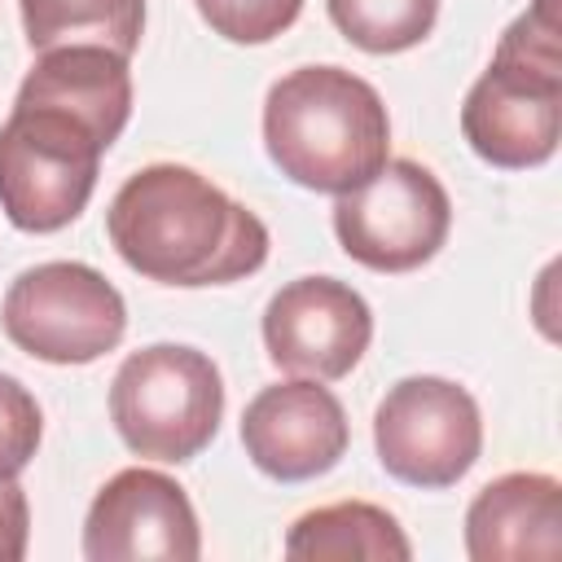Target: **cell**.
<instances>
[{
    "instance_id": "obj_3",
    "label": "cell",
    "mask_w": 562,
    "mask_h": 562,
    "mask_svg": "<svg viewBox=\"0 0 562 562\" xmlns=\"http://www.w3.org/2000/svg\"><path fill=\"white\" fill-rule=\"evenodd\" d=\"M470 149L505 171H527L553 158L562 136V48L553 4L536 0L514 18L461 105Z\"/></svg>"
},
{
    "instance_id": "obj_5",
    "label": "cell",
    "mask_w": 562,
    "mask_h": 562,
    "mask_svg": "<svg viewBox=\"0 0 562 562\" xmlns=\"http://www.w3.org/2000/svg\"><path fill=\"white\" fill-rule=\"evenodd\" d=\"M224 382L206 351L154 342L132 351L110 382V422L119 439L149 461H193L220 430Z\"/></svg>"
},
{
    "instance_id": "obj_13",
    "label": "cell",
    "mask_w": 562,
    "mask_h": 562,
    "mask_svg": "<svg viewBox=\"0 0 562 562\" xmlns=\"http://www.w3.org/2000/svg\"><path fill=\"white\" fill-rule=\"evenodd\" d=\"M285 558L294 562H408L413 544L404 536V527L395 522V514H386L382 505L369 501H338V505H321L307 509L303 518H294L290 536H285Z\"/></svg>"
},
{
    "instance_id": "obj_10",
    "label": "cell",
    "mask_w": 562,
    "mask_h": 562,
    "mask_svg": "<svg viewBox=\"0 0 562 562\" xmlns=\"http://www.w3.org/2000/svg\"><path fill=\"white\" fill-rule=\"evenodd\" d=\"M202 553L198 514L176 479L127 465L101 483L83 518L88 562H193Z\"/></svg>"
},
{
    "instance_id": "obj_7",
    "label": "cell",
    "mask_w": 562,
    "mask_h": 562,
    "mask_svg": "<svg viewBox=\"0 0 562 562\" xmlns=\"http://www.w3.org/2000/svg\"><path fill=\"white\" fill-rule=\"evenodd\" d=\"M448 189L413 158H386L364 184L334 202V233L342 250L373 272H413L430 263L448 241Z\"/></svg>"
},
{
    "instance_id": "obj_15",
    "label": "cell",
    "mask_w": 562,
    "mask_h": 562,
    "mask_svg": "<svg viewBox=\"0 0 562 562\" xmlns=\"http://www.w3.org/2000/svg\"><path fill=\"white\" fill-rule=\"evenodd\" d=\"M334 26L364 53H404L435 31L439 0H325Z\"/></svg>"
},
{
    "instance_id": "obj_8",
    "label": "cell",
    "mask_w": 562,
    "mask_h": 562,
    "mask_svg": "<svg viewBox=\"0 0 562 562\" xmlns=\"http://www.w3.org/2000/svg\"><path fill=\"white\" fill-rule=\"evenodd\" d=\"M373 448L391 479L408 487H452L483 452L479 404L448 378H404L373 413Z\"/></svg>"
},
{
    "instance_id": "obj_2",
    "label": "cell",
    "mask_w": 562,
    "mask_h": 562,
    "mask_svg": "<svg viewBox=\"0 0 562 562\" xmlns=\"http://www.w3.org/2000/svg\"><path fill=\"white\" fill-rule=\"evenodd\" d=\"M263 145L312 193H347L391 158V119L373 83L342 66H299L268 88Z\"/></svg>"
},
{
    "instance_id": "obj_17",
    "label": "cell",
    "mask_w": 562,
    "mask_h": 562,
    "mask_svg": "<svg viewBox=\"0 0 562 562\" xmlns=\"http://www.w3.org/2000/svg\"><path fill=\"white\" fill-rule=\"evenodd\" d=\"M40 435H44V413L35 395L18 378L0 373V483L18 479L31 465Z\"/></svg>"
},
{
    "instance_id": "obj_9",
    "label": "cell",
    "mask_w": 562,
    "mask_h": 562,
    "mask_svg": "<svg viewBox=\"0 0 562 562\" xmlns=\"http://www.w3.org/2000/svg\"><path fill=\"white\" fill-rule=\"evenodd\" d=\"M373 338V312L338 277H299L285 281L263 307V347L268 360L285 373L316 382L347 378Z\"/></svg>"
},
{
    "instance_id": "obj_11",
    "label": "cell",
    "mask_w": 562,
    "mask_h": 562,
    "mask_svg": "<svg viewBox=\"0 0 562 562\" xmlns=\"http://www.w3.org/2000/svg\"><path fill=\"white\" fill-rule=\"evenodd\" d=\"M347 443V413L338 395L316 378L263 386L241 413V448L277 483H307L334 470Z\"/></svg>"
},
{
    "instance_id": "obj_6",
    "label": "cell",
    "mask_w": 562,
    "mask_h": 562,
    "mask_svg": "<svg viewBox=\"0 0 562 562\" xmlns=\"http://www.w3.org/2000/svg\"><path fill=\"white\" fill-rule=\"evenodd\" d=\"M18 351L48 364H92L123 342V294L88 263L53 259L18 272L0 307Z\"/></svg>"
},
{
    "instance_id": "obj_16",
    "label": "cell",
    "mask_w": 562,
    "mask_h": 562,
    "mask_svg": "<svg viewBox=\"0 0 562 562\" xmlns=\"http://www.w3.org/2000/svg\"><path fill=\"white\" fill-rule=\"evenodd\" d=\"M202 22L228 44H268L294 26L303 0H193Z\"/></svg>"
},
{
    "instance_id": "obj_14",
    "label": "cell",
    "mask_w": 562,
    "mask_h": 562,
    "mask_svg": "<svg viewBox=\"0 0 562 562\" xmlns=\"http://www.w3.org/2000/svg\"><path fill=\"white\" fill-rule=\"evenodd\" d=\"M22 31L35 53L61 44H101L123 57L136 53L145 31V0H18Z\"/></svg>"
},
{
    "instance_id": "obj_18",
    "label": "cell",
    "mask_w": 562,
    "mask_h": 562,
    "mask_svg": "<svg viewBox=\"0 0 562 562\" xmlns=\"http://www.w3.org/2000/svg\"><path fill=\"white\" fill-rule=\"evenodd\" d=\"M26 540H31L26 492L13 479H4L0 483V562H22L26 558Z\"/></svg>"
},
{
    "instance_id": "obj_4",
    "label": "cell",
    "mask_w": 562,
    "mask_h": 562,
    "mask_svg": "<svg viewBox=\"0 0 562 562\" xmlns=\"http://www.w3.org/2000/svg\"><path fill=\"white\" fill-rule=\"evenodd\" d=\"M114 140L70 105L18 88L0 123V211L22 233H57L83 215Z\"/></svg>"
},
{
    "instance_id": "obj_1",
    "label": "cell",
    "mask_w": 562,
    "mask_h": 562,
    "mask_svg": "<svg viewBox=\"0 0 562 562\" xmlns=\"http://www.w3.org/2000/svg\"><path fill=\"white\" fill-rule=\"evenodd\" d=\"M119 259L158 285H228L263 268L268 228L202 171L149 162L123 180L105 211Z\"/></svg>"
},
{
    "instance_id": "obj_12",
    "label": "cell",
    "mask_w": 562,
    "mask_h": 562,
    "mask_svg": "<svg viewBox=\"0 0 562 562\" xmlns=\"http://www.w3.org/2000/svg\"><path fill=\"white\" fill-rule=\"evenodd\" d=\"M465 553L474 562L558 558L562 553V483L553 474L514 470L479 487L465 509Z\"/></svg>"
}]
</instances>
